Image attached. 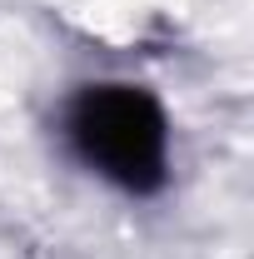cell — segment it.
<instances>
[{"label":"cell","mask_w":254,"mask_h":259,"mask_svg":"<svg viewBox=\"0 0 254 259\" xmlns=\"http://www.w3.org/2000/svg\"><path fill=\"white\" fill-rule=\"evenodd\" d=\"M70 140L105 180L150 190L164 175V115L135 85H95L75 100Z\"/></svg>","instance_id":"6da1fadb"}]
</instances>
